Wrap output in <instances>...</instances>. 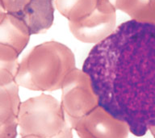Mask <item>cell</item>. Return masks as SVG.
Wrapping results in <instances>:
<instances>
[{"instance_id":"ba28073f","label":"cell","mask_w":155,"mask_h":138,"mask_svg":"<svg viewBox=\"0 0 155 138\" xmlns=\"http://www.w3.org/2000/svg\"><path fill=\"white\" fill-rule=\"evenodd\" d=\"M20 104L16 82L0 85V128L18 123Z\"/></svg>"},{"instance_id":"8992f818","label":"cell","mask_w":155,"mask_h":138,"mask_svg":"<svg viewBox=\"0 0 155 138\" xmlns=\"http://www.w3.org/2000/svg\"><path fill=\"white\" fill-rule=\"evenodd\" d=\"M99 8L104 12L120 10L132 19L155 25V0H99Z\"/></svg>"},{"instance_id":"6da1fadb","label":"cell","mask_w":155,"mask_h":138,"mask_svg":"<svg viewBox=\"0 0 155 138\" xmlns=\"http://www.w3.org/2000/svg\"><path fill=\"white\" fill-rule=\"evenodd\" d=\"M82 70L99 106L142 136L155 127V25L131 19L90 51Z\"/></svg>"},{"instance_id":"52a82bcc","label":"cell","mask_w":155,"mask_h":138,"mask_svg":"<svg viewBox=\"0 0 155 138\" xmlns=\"http://www.w3.org/2000/svg\"><path fill=\"white\" fill-rule=\"evenodd\" d=\"M124 124L98 106L83 123L82 133L86 138H117L123 133L120 128Z\"/></svg>"},{"instance_id":"277c9868","label":"cell","mask_w":155,"mask_h":138,"mask_svg":"<svg viewBox=\"0 0 155 138\" xmlns=\"http://www.w3.org/2000/svg\"><path fill=\"white\" fill-rule=\"evenodd\" d=\"M61 101L66 111L77 116L99 106L91 80L83 70L75 68L68 74L62 86Z\"/></svg>"},{"instance_id":"5b68a950","label":"cell","mask_w":155,"mask_h":138,"mask_svg":"<svg viewBox=\"0 0 155 138\" xmlns=\"http://www.w3.org/2000/svg\"><path fill=\"white\" fill-rule=\"evenodd\" d=\"M116 12H104L99 9L92 16L78 24H69L75 38L84 43L98 44L116 29Z\"/></svg>"},{"instance_id":"9c48e42d","label":"cell","mask_w":155,"mask_h":138,"mask_svg":"<svg viewBox=\"0 0 155 138\" xmlns=\"http://www.w3.org/2000/svg\"><path fill=\"white\" fill-rule=\"evenodd\" d=\"M55 6L69 24H78L99 10V0H55Z\"/></svg>"},{"instance_id":"8fae6325","label":"cell","mask_w":155,"mask_h":138,"mask_svg":"<svg viewBox=\"0 0 155 138\" xmlns=\"http://www.w3.org/2000/svg\"><path fill=\"white\" fill-rule=\"evenodd\" d=\"M17 123L0 128V138H15Z\"/></svg>"},{"instance_id":"3957f363","label":"cell","mask_w":155,"mask_h":138,"mask_svg":"<svg viewBox=\"0 0 155 138\" xmlns=\"http://www.w3.org/2000/svg\"><path fill=\"white\" fill-rule=\"evenodd\" d=\"M18 122L23 136H45L49 133L58 136L61 133L55 129L64 133L60 104L53 97L45 94L31 98L20 104Z\"/></svg>"},{"instance_id":"30bf717a","label":"cell","mask_w":155,"mask_h":138,"mask_svg":"<svg viewBox=\"0 0 155 138\" xmlns=\"http://www.w3.org/2000/svg\"><path fill=\"white\" fill-rule=\"evenodd\" d=\"M20 53L15 48L0 44V85L15 82Z\"/></svg>"},{"instance_id":"7a4b0ae2","label":"cell","mask_w":155,"mask_h":138,"mask_svg":"<svg viewBox=\"0 0 155 138\" xmlns=\"http://www.w3.org/2000/svg\"><path fill=\"white\" fill-rule=\"evenodd\" d=\"M75 69L74 55L67 46L48 41L34 47L19 62L15 82L36 91L61 89L65 78Z\"/></svg>"},{"instance_id":"7c38bea8","label":"cell","mask_w":155,"mask_h":138,"mask_svg":"<svg viewBox=\"0 0 155 138\" xmlns=\"http://www.w3.org/2000/svg\"><path fill=\"white\" fill-rule=\"evenodd\" d=\"M3 8H2V7L1 6V4H0V19L2 18L3 15H4V13H3Z\"/></svg>"}]
</instances>
